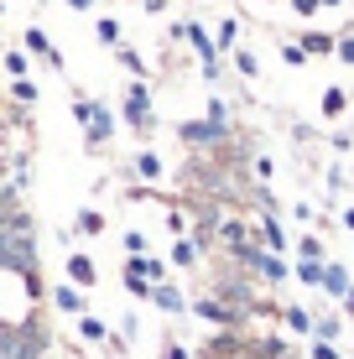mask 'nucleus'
<instances>
[{"instance_id":"nucleus-29","label":"nucleus","mask_w":354,"mask_h":359,"mask_svg":"<svg viewBox=\"0 0 354 359\" xmlns=\"http://www.w3.org/2000/svg\"><path fill=\"white\" fill-rule=\"evenodd\" d=\"M297 250H302V261H323V245L313 240V234H302V245H297Z\"/></svg>"},{"instance_id":"nucleus-5","label":"nucleus","mask_w":354,"mask_h":359,"mask_svg":"<svg viewBox=\"0 0 354 359\" xmlns=\"http://www.w3.org/2000/svg\"><path fill=\"white\" fill-rule=\"evenodd\" d=\"M182 36H188V42L198 47V57H203V73H209V79H214V73H219V47H214V36L203 32L198 21H182Z\"/></svg>"},{"instance_id":"nucleus-41","label":"nucleus","mask_w":354,"mask_h":359,"mask_svg":"<svg viewBox=\"0 0 354 359\" xmlns=\"http://www.w3.org/2000/svg\"><path fill=\"white\" fill-rule=\"evenodd\" d=\"M68 6H73V11H89V6H94V0H68Z\"/></svg>"},{"instance_id":"nucleus-37","label":"nucleus","mask_w":354,"mask_h":359,"mask_svg":"<svg viewBox=\"0 0 354 359\" xmlns=\"http://www.w3.org/2000/svg\"><path fill=\"white\" fill-rule=\"evenodd\" d=\"M334 53H339V63H354V36H339Z\"/></svg>"},{"instance_id":"nucleus-2","label":"nucleus","mask_w":354,"mask_h":359,"mask_svg":"<svg viewBox=\"0 0 354 359\" xmlns=\"http://www.w3.org/2000/svg\"><path fill=\"white\" fill-rule=\"evenodd\" d=\"M47 339L36 323H21V328H0V359H42Z\"/></svg>"},{"instance_id":"nucleus-27","label":"nucleus","mask_w":354,"mask_h":359,"mask_svg":"<svg viewBox=\"0 0 354 359\" xmlns=\"http://www.w3.org/2000/svg\"><path fill=\"white\" fill-rule=\"evenodd\" d=\"M6 68H11V79H27V53H6Z\"/></svg>"},{"instance_id":"nucleus-19","label":"nucleus","mask_w":354,"mask_h":359,"mask_svg":"<svg viewBox=\"0 0 354 359\" xmlns=\"http://www.w3.org/2000/svg\"><path fill=\"white\" fill-rule=\"evenodd\" d=\"M344 104H349L344 89H323V115H328V120H339V115H344Z\"/></svg>"},{"instance_id":"nucleus-12","label":"nucleus","mask_w":354,"mask_h":359,"mask_svg":"<svg viewBox=\"0 0 354 359\" xmlns=\"http://www.w3.org/2000/svg\"><path fill=\"white\" fill-rule=\"evenodd\" d=\"M68 287H94V261L89 255H68Z\"/></svg>"},{"instance_id":"nucleus-23","label":"nucleus","mask_w":354,"mask_h":359,"mask_svg":"<svg viewBox=\"0 0 354 359\" xmlns=\"http://www.w3.org/2000/svg\"><path fill=\"white\" fill-rule=\"evenodd\" d=\"M235 36H240V21H219V53H235Z\"/></svg>"},{"instance_id":"nucleus-32","label":"nucleus","mask_w":354,"mask_h":359,"mask_svg":"<svg viewBox=\"0 0 354 359\" xmlns=\"http://www.w3.org/2000/svg\"><path fill=\"white\" fill-rule=\"evenodd\" d=\"M209 120H214V126H219V130H224V120H229V115H224V99H219V94L209 99Z\"/></svg>"},{"instance_id":"nucleus-1","label":"nucleus","mask_w":354,"mask_h":359,"mask_svg":"<svg viewBox=\"0 0 354 359\" xmlns=\"http://www.w3.org/2000/svg\"><path fill=\"white\" fill-rule=\"evenodd\" d=\"M0 266H11L36 292V234H32V219L21 208L0 219Z\"/></svg>"},{"instance_id":"nucleus-4","label":"nucleus","mask_w":354,"mask_h":359,"mask_svg":"<svg viewBox=\"0 0 354 359\" xmlns=\"http://www.w3.org/2000/svg\"><path fill=\"white\" fill-rule=\"evenodd\" d=\"M125 126L130 130H151V89H146L141 79L125 89Z\"/></svg>"},{"instance_id":"nucleus-28","label":"nucleus","mask_w":354,"mask_h":359,"mask_svg":"<svg viewBox=\"0 0 354 359\" xmlns=\"http://www.w3.org/2000/svg\"><path fill=\"white\" fill-rule=\"evenodd\" d=\"M120 63H125L130 73H136V79L146 73V63H141V53H136V47H120Z\"/></svg>"},{"instance_id":"nucleus-38","label":"nucleus","mask_w":354,"mask_h":359,"mask_svg":"<svg viewBox=\"0 0 354 359\" xmlns=\"http://www.w3.org/2000/svg\"><path fill=\"white\" fill-rule=\"evenodd\" d=\"M313 359H344V354H339L334 344H323V339H318V344H313Z\"/></svg>"},{"instance_id":"nucleus-30","label":"nucleus","mask_w":354,"mask_h":359,"mask_svg":"<svg viewBox=\"0 0 354 359\" xmlns=\"http://www.w3.org/2000/svg\"><path fill=\"white\" fill-rule=\"evenodd\" d=\"M100 42H109V47H120V21H100Z\"/></svg>"},{"instance_id":"nucleus-3","label":"nucleus","mask_w":354,"mask_h":359,"mask_svg":"<svg viewBox=\"0 0 354 359\" xmlns=\"http://www.w3.org/2000/svg\"><path fill=\"white\" fill-rule=\"evenodd\" d=\"M240 261H245L261 281H287V261H282V255H271V250H261L255 240L245 245V255H240Z\"/></svg>"},{"instance_id":"nucleus-35","label":"nucleus","mask_w":354,"mask_h":359,"mask_svg":"<svg viewBox=\"0 0 354 359\" xmlns=\"http://www.w3.org/2000/svg\"><path fill=\"white\" fill-rule=\"evenodd\" d=\"M162 359H193V354H188V349H182V344H177V339H167V344H162Z\"/></svg>"},{"instance_id":"nucleus-21","label":"nucleus","mask_w":354,"mask_h":359,"mask_svg":"<svg viewBox=\"0 0 354 359\" xmlns=\"http://www.w3.org/2000/svg\"><path fill=\"white\" fill-rule=\"evenodd\" d=\"M73 229H79V234H100V229H104V214H100V208H83Z\"/></svg>"},{"instance_id":"nucleus-39","label":"nucleus","mask_w":354,"mask_h":359,"mask_svg":"<svg viewBox=\"0 0 354 359\" xmlns=\"http://www.w3.org/2000/svg\"><path fill=\"white\" fill-rule=\"evenodd\" d=\"M292 6H297L302 16H313V11H318V0H292Z\"/></svg>"},{"instance_id":"nucleus-20","label":"nucleus","mask_w":354,"mask_h":359,"mask_svg":"<svg viewBox=\"0 0 354 359\" xmlns=\"http://www.w3.org/2000/svg\"><path fill=\"white\" fill-rule=\"evenodd\" d=\"M136 172H141L146 182H151V177H162V156H156V151H141V156H136Z\"/></svg>"},{"instance_id":"nucleus-18","label":"nucleus","mask_w":354,"mask_h":359,"mask_svg":"<svg viewBox=\"0 0 354 359\" xmlns=\"http://www.w3.org/2000/svg\"><path fill=\"white\" fill-rule=\"evenodd\" d=\"M125 292H130V297H151V281H146L130 261H125Z\"/></svg>"},{"instance_id":"nucleus-16","label":"nucleus","mask_w":354,"mask_h":359,"mask_svg":"<svg viewBox=\"0 0 354 359\" xmlns=\"http://www.w3.org/2000/svg\"><path fill=\"white\" fill-rule=\"evenodd\" d=\"M53 307H63V313H83L79 287H53Z\"/></svg>"},{"instance_id":"nucleus-6","label":"nucleus","mask_w":354,"mask_h":359,"mask_svg":"<svg viewBox=\"0 0 354 359\" xmlns=\"http://www.w3.org/2000/svg\"><path fill=\"white\" fill-rule=\"evenodd\" d=\"M177 135H182L188 146H219V135H224V130H219L214 120H182Z\"/></svg>"},{"instance_id":"nucleus-22","label":"nucleus","mask_w":354,"mask_h":359,"mask_svg":"<svg viewBox=\"0 0 354 359\" xmlns=\"http://www.w3.org/2000/svg\"><path fill=\"white\" fill-rule=\"evenodd\" d=\"M79 333H83L89 344H109V328L100 323V318H83V323H79Z\"/></svg>"},{"instance_id":"nucleus-14","label":"nucleus","mask_w":354,"mask_h":359,"mask_svg":"<svg viewBox=\"0 0 354 359\" xmlns=\"http://www.w3.org/2000/svg\"><path fill=\"white\" fill-rule=\"evenodd\" d=\"M255 234H261V240H266V250H271V255H282V250H287V234H282V224H276L271 214L261 219V229H255Z\"/></svg>"},{"instance_id":"nucleus-31","label":"nucleus","mask_w":354,"mask_h":359,"mask_svg":"<svg viewBox=\"0 0 354 359\" xmlns=\"http://www.w3.org/2000/svg\"><path fill=\"white\" fill-rule=\"evenodd\" d=\"M235 68L245 73V79H255V73H261V63H255V53H235Z\"/></svg>"},{"instance_id":"nucleus-8","label":"nucleus","mask_w":354,"mask_h":359,"mask_svg":"<svg viewBox=\"0 0 354 359\" xmlns=\"http://www.w3.org/2000/svg\"><path fill=\"white\" fill-rule=\"evenodd\" d=\"M193 313H198L203 323H219V328H235V323H240V313H235L229 302H219V297H209V302H198Z\"/></svg>"},{"instance_id":"nucleus-11","label":"nucleus","mask_w":354,"mask_h":359,"mask_svg":"<svg viewBox=\"0 0 354 359\" xmlns=\"http://www.w3.org/2000/svg\"><path fill=\"white\" fill-rule=\"evenodd\" d=\"M151 302L162 307V313H188V297H182L177 287H167V281H162V287H151Z\"/></svg>"},{"instance_id":"nucleus-15","label":"nucleus","mask_w":354,"mask_h":359,"mask_svg":"<svg viewBox=\"0 0 354 359\" xmlns=\"http://www.w3.org/2000/svg\"><path fill=\"white\" fill-rule=\"evenodd\" d=\"M282 318H287V328H292V333H313V323H318L308 307H282Z\"/></svg>"},{"instance_id":"nucleus-26","label":"nucleus","mask_w":354,"mask_h":359,"mask_svg":"<svg viewBox=\"0 0 354 359\" xmlns=\"http://www.w3.org/2000/svg\"><path fill=\"white\" fill-rule=\"evenodd\" d=\"M313 333H318L323 344H334V339H339V318H318V323H313Z\"/></svg>"},{"instance_id":"nucleus-7","label":"nucleus","mask_w":354,"mask_h":359,"mask_svg":"<svg viewBox=\"0 0 354 359\" xmlns=\"http://www.w3.org/2000/svg\"><path fill=\"white\" fill-rule=\"evenodd\" d=\"M83 135H89V146H104L109 135H115V120H109V109H104V104H94V109H89V120H83Z\"/></svg>"},{"instance_id":"nucleus-36","label":"nucleus","mask_w":354,"mask_h":359,"mask_svg":"<svg viewBox=\"0 0 354 359\" xmlns=\"http://www.w3.org/2000/svg\"><path fill=\"white\" fill-rule=\"evenodd\" d=\"M282 63H292V68H302V63H308V53H302V47H282Z\"/></svg>"},{"instance_id":"nucleus-17","label":"nucleus","mask_w":354,"mask_h":359,"mask_svg":"<svg viewBox=\"0 0 354 359\" xmlns=\"http://www.w3.org/2000/svg\"><path fill=\"white\" fill-rule=\"evenodd\" d=\"M297 281L302 287H323V261H297Z\"/></svg>"},{"instance_id":"nucleus-33","label":"nucleus","mask_w":354,"mask_h":359,"mask_svg":"<svg viewBox=\"0 0 354 359\" xmlns=\"http://www.w3.org/2000/svg\"><path fill=\"white\" fill-rule=\"evenodd\" d=\"M11 94H16V99H21V104H32V99H36V89H32V83H27V79H16V83H11Z\"/></svg>"},{"instance_id":"nucleus-42","label":"nucleus","mask_w":354,"mask_h":359,"mask_svg":"<svg viewBox=\"0 0 354 359\" xmlns=\"http://www.w3.org/2000/svg\"><path fill=\"white\" fill-rule=\"evenodd\" d=\"M344 307H349V313H354V287H349V292H344Z\"/></svg>"},{"instance_id":"nucleus-24","label":"nucleus","mask_w":354,"mask_h":359,"mask_svg":"<svg viewBox=\"0 0 354 359\" xmlns=\"http://www.w3.org/2000/svg\"><path fill=\"white\" fill-rule=\"evenodd\" d=\"M334 36H323V32H308V36H302V53H334Z\"/></svg>"},{"instance_id":"nucleus-43","label":"nucleus","mask_w":354,"mask_h":359,"mask_svg":"<svg viewBox=\"0 0 354 359\" xmlns=\"http://www.w3.org/2000/svg\"><path fill=\"white\" fill-rule=\"evenodd\" d=\"M344 224H349V229H354V208H344Z\"/></svg>"},{"instance_id":"nucleus-9","label":"nucleus","mask_w":354,"mask_h":359,"mask_svg":"<svg viewBox=\"0 0 354 359\" xmlns=\"http://www.w3.org/2000/svg\"><path fill=\"white\" fill-rule=\"evenodd\" d=\"M27 53H36L47 68H63V53L47 42V32H42V27H27Z\"/></svg>"},{"instance_id":"nucleus-25","label":"nucleus","mask_w":354,"mask_h":359,"mask_svg":"<svg viewBox=\"0 0 354 359\" xmlns=\"http://www.w3.org/2000/svg\"><path fill=\"white\" fill-rule=\"evenodd\" d=\"M172 261H177V266H193V261H198V250H193V240H177V245H172Z\"/></svg>"},{"instance_id":"nucleus-40","label":"nucleus","mask_w":354,"mask_h":359,"mask_svg":"<svg viewBox=\"0 0 354 359\" xmlns=\"http://www.w3.org/2000/svg\"><path fill=\"white\" fill-rule=\"evenodd\" d=\"M141 6H146V11H162V6H167V0H141Z\"/></svg>"},{"instance_id":"nucleus-10","label":"nucleus","mask_w":354,"mask_h":359,"mask_svg":"<svg viewBox=\"0 0 354 359\" xmlns=\"http://www.w3.org/2000/svg\"><path fill=\"white\" fill-rule=\"evenodd\" d=\"M219 245H224L229 255H245V245H250V229L245 224H235V219H224V224H219V234H214Z\"/></svg>"},{"instance_id":"nucleus-34","label":"nucleus","mask_w":354,"mask_h":359,"mask_svg":"<svg viewBox=\"0 0 354 359\" xmlns=\"http://www.w3.org/2000/svg\"><path fill=\"white\" fill-rule=\"evenodd\" d=\"M125 250H130V255H146V234H141V229L125 234Z\"/></svg>"},{"instance_id":"nucleus-13","label":"nucleus","mask_w":354,"mask_h":359,"mask_svg":"<svg viewBox=\"0 0 354 359\" xmlns=\"http://www.w3.org/2000/svg\"><path fill=\"white\" fill-rule=\"evenodd\" d=\"M354 287V281H349V271L344 266H323V292L328 297H339V302H344V292Z\"/></svg>"}]
</instances>
